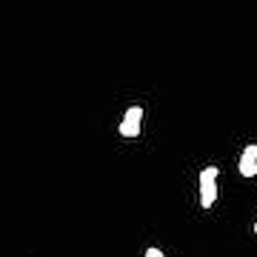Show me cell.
<instances>
[{
	"instance_id": "cell-2",
	"label": "cell",
	"mask_w": 257,
	"mask_h": 257,
	"mask_svg": "<svg viewBox=\"0 0 257 257\" xmlns=\"http://www.w3.org/2000/svg\"><path fill=\"white\" fill-rule=\"evenodd\" d=\"M140 128H143V109L140 106H128L126 114H123V120H120V138H138Z\"/></svg>"
},
{
	"instance_id": "cell-3",
	"label": "cell",
	"mask_w": 257,
	"mask_h": 257,
	"mask_svg": "<svg viewBox=\"0 0 257 257\" xmlns=\"http://www.w3.org/2000/svg\"><path fill=\"white\" fill-rule=\"evenodd\" d=\"M237 172H240L243 177H257V160H243V157H240Z\"/></svg>"
},
{
	"instance_id": "cell-1",
	"label": "cell",
	"mask_w": 257,
	"mask_h": 257,
	"mask_svg": "<svg viewBox=\"0 0 257 257\" xmlns=\"http://www.w3.org/2000/svg\"><path fill=\"white\" fill-rule=\"evenodd\" d=\"M217 177H220L217 166H206L200 172V209H211L217 203Z\"/></svg>"
},
{
	"instance_id": "cell-6",
	"label": "cell",
	"mask_w": 257,
	"mask_h": 257,
	"mask_svg": "<svg viewBox=\"0 0 257 257\" xmlns=\"http://www.w3.org/2000/svg\"><path fill=\"white\" fill-rule=\"evenodd\" d=\"M254 234H257V220H254Z\"/></svg>"
},
{
	"instance_id": "cell-4",
	"label": "cell",
	"mask_w": 257,
	"mask_h": 257,
	"mask_svg": "<svg viewBox=\"0 0 257 257\" xmlns=\"http://www.w3.org/2000/svg\"><path fill=\"white\" fill-rule=\"evenodd\" d=\"M240 157H243V160H257V143H248Z\"/></svg>"
},
{
	"instance_id": "cell-5",
	"label": "cell",
	"mask_w": 257,
	"mask_h": 257,
	"mask_svg": "<svg viewBox=\"0 0 257 257\" xmlns=\"http://www.w3.org/2000/svg\"><path fill=\"white\" fill-rule=\"evenodd\" d=\"M143 257H166V254L160 251V248H155V246H152V248H146V251H143Z\"/></svg>"
}]
</instances>
